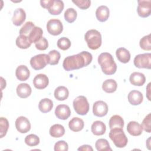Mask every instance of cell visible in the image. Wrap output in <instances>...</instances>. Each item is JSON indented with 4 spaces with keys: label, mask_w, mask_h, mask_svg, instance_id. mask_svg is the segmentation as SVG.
<instances>
[{
    "label": "cell",
    "mask_w": 151,
    "mask_h": 151,
    "mask_svg": "<svg viewBox=\"0 0 151 151\" xmlns=\"http://www.w3.org/2000/svg\"><path fill=\"white\" fill-rule=\"evenodd\" d=\"M93 59L91 54L88 51H83L81 52L68 56L63 61V66L66 71L78 70L89 65Z\"/></svg>",
    "instance_id": "1"
},
{
    "label": "cell",
    "mask_w": 151,
    "mask_h": 151,
    "mask_svg": "<svg viewBox=\"0 0 151 151\" xmlns=\"http://www.w3.org/2000/svg\"><path fill=\"white\" fill-rule=\"evenodd\" d=\"M98 63L101 70L106 75L114 74L117 70V65L111 54L109 52H102L98 57Z\"/></svg>",
    "instance_id": "2"
},
{
    "label": "cell",
    "mask_w": 151,
    "mask_h": 151,
    "mask_svg": "<svg viewBox=\"0 0 151 151\" xmlns=\"http://www.w3.org/2000/svg\"><path fill=\"white\" fill-rule=\"evenodd\" d=\"M84 39L89 48L93 50L99 48L101 45V35L96 29H90L86 32Z\"/></svg>",
    "instance_id": "3"
},
{
    "label": "cell",
    "mask_w": 151,
    "mask_h": 151,
    "mask_svg": "<svg viewBox=\"0 0 151 151\" xmlns=\"http://www.w3.org/2000/svg\"><path fill=\"white\" fill-rule=\"evenodd\" d=\"M110 139L113 142L117 147L122 148L125 147L128 142L127 137L124 133L123 129L113 128L110 129L109 134Z\"/></svg>",
    "instance_id": "4"
},
{
    "label": "cell",
    "mask_w": 151,
    "mask_h": 151,
    "mask_svg": "<svg viewBox=\"0 0 151 151\" xmlns=\"http://www.w3.org/2000/svg\"><path fill=\"white\" fill-rule=\"evenodd\" d=\"M73 107L76 112L81 116L87 114L89 111L90 106L87 98L84 96L77 97L73 103Z\"/></svg>",
    "instance_id": "5"
},
{
    "label": "cell",
    "mask_w": 151,
    "mask_h": 151,
    "mask_svg": "<svg viewBox=\"0 0 151 151\" xmlns=\"http://www.w3.org/2000/svg\"><path fill=\"white\" fill-rule=\"evenodd\" d=\"M50 63V58L47 54H40L32 57L30 60L31 67L35 70L44 68Z\"/></svg>",
    "instance_id": "6"
},
{
    "label": "cell",
    "mask_w": 151,
    "mask_h": 151,
    "mask_svg": "<svg viewBox=\"0 0 151 151\" xmlns=\"http://www.w3.org/2000/svg\"><path fill=\"white\" fill-rule=\"evenodd\" d=\"M134 65L139 68H151V54H140L134 58Z\"/></svg>",
    "instance_id": "7"
},
{
    "label": "cell",
    "mask_w": 151,
    "mask_h": 151,
    "mask_svg": "<svg viewBox=\"0 0 151 151\" xmlns=\"http://www.w3.org/2000/svg\"><path fill=\"white\" fill-rule=\"evenodd\" d=\"M47 29L48 33L52 35H58L63 30V25L61 21L58 19H51L47 24Z\"/></svg>",
    "instance_id": "8"
},
{
    "label": "cell",
    "mask_w": 151,
    "mask_h": 151,
    "mask_svg": "<svg viewBox=\"0 0 151 151\" xmlns=\"http://www.w3.org/2000/svg\"><path fill=\"white\" fill-rule=\"evenodd\" d=\"M137 12L139 17L146 18L150 16L151 12V1L150 0H139Z\"/></svg>",
    "instance_id": "9"
},
{
    "label": "cell",
    "mask_w": 151,
    "mask_h": 151,
    "mask_svg": "<svg viewBox=\"0 0 151 151\" xmlns=\"http://www.w3.org/2000/svg\"><path fill=\"white\" fill-rule=\"evenodd\" d=\"M17 130L21 133H26L31 129V123L29 120L24 116H19L15 120Z\"/></svg>",
    "instance_id": "10"
},
{
    "label": "cell",
    "mask_w": 151,
    "mask_h": 151,
    "mask_svg": "<svg viewBox=\"0 0 151 151\" xmlns=\"http://www.w3.org/2000/svg\"><path fill=\"white\" fill-rule=\"evenodd\" d=\"M108 106L103 101L99 100L96 101L93 106V113L94 116L99 117H103L107 114Z\"/></svg>",
    "instance_id": "11"
},
{
    "label": "cell",
    "mask_w": 151,
    "mask_h": 151,
    "mask_svg": "<svg viewBox=\"0 0 151 151\" xmlns=\"http://www.w3.org/2000/svg\"><path fill=\"white\" fill-rule=\"evenodd\" d=\"M55 116L61 120H67L71 115V110L66 104H59L55 109Z\"/></svg>",
    "instance_id": "12"
},
{
    "label": "cell",
    "mask_w": 151,
    "mask_h": 151,
    "mask_svg": "<svg viewBox=\"0 0 151 151\" xmlns=\"http://www.w3.org/2000/svg\"><path fill=\"white\" fill-rule=\"evenodd\" d=\"M49 83L48 77L44 74H37L33 79V85L37 89H44Z\"/></svg>",
    "instance_id": "13"
},
{
    "label": "cell",
    "mask_w": 151,
    "mask_h": 151,
    "mask_svg": "<svg viewBox=\"0 0 151 151\" xmlns=\"http://www.w3.org/2000/svg\"><path fill=\"white\" fill-rule=\"evenodd\" d=\"M64 7V2L60 0H52L47 8L48 12L53 15H59L61 13Z\"/></svg>",
    "instance_id": "14"
},
{
    "label": "cell",
    "mask_w": 151,
    "mask_h": 151,
    "mask_svg": "<svg viewBox=\"0 0 151 151\" xmlns=\"http://www.w3.org/2000/svg\"><path fill=\"white\" fill-rule=\"evenodd\" d=\"M26 13L25 11L22 8H18L14 11L12 21L15 26H20L24 23Z\"/></svg>",
    "instance_id": "15"
},
{
    "label": "cell",
    "mask_w": 151,
    "mask_h": 151,
    "mask_svg": "<svg viewBox=\"0 0 151 151\" xmlns=\"http://www.w3.org/2000/svg\"><path fill=\"white\" fill-rule=\"evenodd\" d=\"M127 99L129 102L132 105L136 106L142 103L143 100V96L140 91L134 90L129 92Z\"/></svg>",
    "instance_id": "16"
},
{
    "label": "cell",
    "mask_w": 151,
    "mask_h": 151,
    "mask_svg": "<svg viewBox=\"0 0 151 151\" xmlns=\"http://www.w3.org/2000/svg\"><path fill=\"white\" fill-rule=\"evenodd\" d=\"M129 81L133 86H142L146 81V77L142 73L133 72L130 76Z\"/></svg>",
    "instance_id": "17"
},
{
    "label": "cell",
    "mask_w": 151,
    "mask_h": 151,
    "mask_svg": "<svg viewBox=\"0 0 151 151\" xmlns=\"http://www.w3.org/2000/svg\"><path fill=\"white\" fill-rule=\"evenodd\" d=\"M127 132L132 136H137L142 133L143 129L138 122L135 121H130L127 126Z\"/></svg>",
    "instance_id": "18"
},
{
    "label": "cell",
    "mask_w": 151,
    "mask_h": 151,
    "mask_svg": "<svg viewBox=\"0 0 151 151\" xmlns=\"http://www.w3.org/2000/svg\"><path fill=\"white\" fill-rule=\"evenodd\" d=\"M15 76L18 80L26 81L29 77L30 71L26 65H20L15 70Z\"/></svg>",
    "instance_id": "19"
},
{
    "label": "cell",
    "mask_w": 151,
    "mask_h": 151,
    "mask_svg": "<svg viewBox=\"0 0 151 151\" xmlns=\"http://www.w3.org/2000/svg\"><path fill=\"white\" fill-rule=\"evenodd\" d=\"M110 15L109 9L107 6L101 5L99 6L96 11V16L98 21L100 22L106 21Z\"/></svg>",
    "instance_id": "20"
},
{
    "label": "cell",
    "mask_w": 151,
    "mask_h": 151,
    "mask_svg": "<svg viewBox=\"0 0 151 151\" xmlns=\"http://www.w3.org/2000/svg\"><path fill=\"white\" fill-rule=\"evenodd\" d=\"M17 94L22 99H25L29 97L32 92L30 86L27 83H21L17 87Z\"/></svg>",
    "instance_id": "21"
},
{
    "label": "cell",
    "mask_w": 151,
    "mask_h": 151,
    "mask_svg": "<svg viewBox=\"0 0 151 151\" xmlns=\"http://www.w3.org/2000/svg\"><path fill=\"white\" fill-rule=\"evenodd\" d=\"M91 130L93 134L96 136H101L105 133L106 127L103 122L97 120L93 123L91 126Z\"/></svg>",
    "instance_id": "22"
},
{
    "label": "cell",
    "mask_w": 151,
    "mask_h": 151,
    "mask_svg": "<svg viewBox=\"0 0 151 151\" xmlns=\"http://www.w3.org/2000/svg\"><path fill=\"white\" fill-rule=\"evenodd\" d=\"M116 55L118 60L122 63H127L130 60V53L126 48L123 47L116 50Z\"/></svg>",
    "instance_id": "23"
},
{
    "label": "cell",
    "mask_w": 151,
    "mask_h": 151,
    "mask_svg": "<svg viewBox=\"0 0 151 151\" xmlns=\"http://www.w3.org/2000/svg\"><path fill=\"white\" fill-rule=\"evenodd\" d=\"M84 126V121L79 117H73L68 123L70 129L73 132H77L81 131Z\"/></svg>",
    "instance_id": "24"
},
{
    "label": "cell",
    "mask_w": 151,
    "mask_h": 151,
    "mask_svg": "<svg viewBox=\"0 0 151 151\" xmlns=\"http://www.w3.org/2000/svg\"><path fill=\"white\" fill-rule=\"evenodd\" d=\"M43 31L42 29L39 27L35 26L28 35V38L31 43L37 42L42 37Z\"/></svg>",
    "instance_id": "25"
},
{
    "label": "cell",
    "mask_w": 151,
    "mask_h": 151,
    "mask_svg": "<svg viewBox=\"0 0 151 151\" xmlns=\"http://www.w3.org/2000/svg\"><path fill=\"white\" fill-rule=\"evenodd\" d=\"M54 95L57 100L64 101L68 98L69 91L68 88L64 86H59L55 89Z\"/></svg>",
    "instance_id": "26"
},
{
    "label": "cell",
    "mask_w": 151,
    "mask_h": 151,
    "mask_svg": "<svg viewBox=\"0 0 151 151\" xmlns=\"http://www.w3.org/2000/svg\"><path fill=\"white\" fill-rule=\"evenodd\" d=\"M124 120L123 118L119 115H113L109 120V124L110 129L113 128H121L124 127Z\"/></svg>",
    "instance_id": "27"
},
{
    "label": "cell",
    "mask_w": 151,
    "mask_h": 151,
    "mask_svg": "<svg viewBox=\"0 0 151 151\" xmlns=\"http://www.w3.org/2000/svg\"><path fill=\"white\" fill-rule=\"evenodd\" d=\"M53 107V102L48 98H44L41 100L38 104L39 110L43 113H46L51 110Z\"/></svg>",
    "instance_id": "28"
},
{
    "label": "cell",
    "mask_w": 151,
    "mask_h": 151,
    "mask_svg": "<svg viewBox=\"0 0 151 151\" xmlns=\"http://www.w3.org/2000/svg\"><path fill=\"white\" fill-rule=\"evenodd\" d=\"M49 133L53 137H60L64 134L65 129L61 124H55L50 127Z\"/></svg>",
    "instance_id": "29"
},
{
    "label": "cell",
    "mask_w": 151,
    "mask_h": 151,
    "mask_svg": "<svg viewBox=\"0 0 151 151\" xmlns=\"http://www.w3.org/2000/svg\"><path fill=\"white\" fill-rule=\"evenodd\" d=\"M117 87L116 81L113 79H107L102 84V89L106 93H112L114 92Z\"/></svg>",
    "instance_id": "30"
},
{
    "label": "cell",
    "mask_w": 151,
    "mask_h": 151,
    "mask_svg": "<svg viewBox=\"0 0 151 151\" xmlns=\"http://www.w3.org/2000/svg\"><path fill=\"white\" fill-rule=\"evenodd\" d=\"M15 43L17 46L21 49H27L31 45L28 37L24 35H19L18 36L16 39Z\"/></svg>",
    "instance_id": "31"
},
{
    "label": "cell",
    "mask_w": 151,
    "mask_h": 151,
    "mask_svg": "<svg viewBox=\"0 0 151 151\" xmlns=\"http://www.w3.org/2000/svg\"><path fill=\"white\" fill-rule=\"evenodd\" d=\"M95 146L98 151H103V150H112L110 146L109 142L105 139H98L95 143Z\"/></svg>",
    "instance_id": "32"
},
{
    "label": "cell",
    "mask_w": 151,
    "mask_h": 151,
    "mask_svg": "<svg viewBox=\"0 0 151 151\" xmlns=\"http://www.w3.org/2000/svg\"><path fill=\"white\" fill-rule=\"evenodd\" d=\"M65 20L68 23H73L77 18V13L76 9L73 8H69L64 12Z\"/></svg>",
    "instance_id": "33"
},
{
    "label": "cell",
    "mask_w": 151,
    "mask_h": 151,
    "mask_svg": "<svg viewBox=\"0 0 151 151\" xmlns=\"http://www.w3.org/2000/svg\"><path fill=\"white\" fill-rule=\"evenodd\" d=\"M140 47L142 49L146 51H150L151 50L150 34L145 35L142 37L139 42Z\"/></svg>",
    "instance_id": "34"
},
{
    "label": "cell",
    "mask_w": 151,
    "mask_h": 151,
    "mask_svg": "<svg viewBox=\"0 0 151 151\" xmlns=\"http://www.w3.org/2000/svg\"><path fill=\"white\" fill-rule=\"evenodd\" d=\"M49 58H50V63L49 64L51 65H56L58 63L59 60L60 59V53L55 50H51L49 52L48 54Z\"/></svg>",
    "instance_id": "35"
},
{
    "label": "cell",
    "mask_w": 151,
    "mask_h": 151,
    "mask_svg": "<svg viewBox=\"0 0 151 151\" xmlns=\"http://www.w3.org/2000/svg\"><path fill=\"white\" fill-rule=\"evenodd\" d=\"M25 143L29 146H35L40 143V138L34 134H30L25 138Z\"/></svg>",
    "instance_id": "36"
},
{
    "label": "cell",
    "mask_w": 151,
    "mask_h": 151,
    "mask_svg": "<svg viewBox=\"0 0 151 151\" xmlns=\"http://www.w3.org/2000/svg\"><path fill=\"white\" fill-rule=\"evenodd\" d=\"M71 41L67 37H61L57 41V47L62 50H67L71 47Z\"/></svg>",
    "instance_id": "37"
},
{
    "label": "cell",
    "mask_w": 151,
    "mask_h": 151,
    "mask_svg": "<svg viewBox=\"0 0 151 151\" xmlns=\"http://www.w3.org/2000/svg\"><path fill=\"white\" fill-rule=\"evenodd\" d=\"M0 137L2 138L6 135L9 128V122L6 118L2 117L0 118Z\"/></svg>",
    "instance_id": "38"
},
{
    "label": "cell",
    "mask_w": 151,
    "mask_h": 151,
    "mask_svg": "<svg viewBox=\"0 0 151 151\" xmlns=\"http://www.w3.org/2000/svg\"><path fill=\"white\" fill-rule=\"evenodd\" d=\"M35 27L34 23L31 21H28L25 23V24L21 27V28L19 30V34L20 35H29L31 30L33 29V28Z\"/></svg>",
    "instance_id": "39"
},
{
    "label": "cell",
    "mask_w": 151,
    "mask_h": 151,
    "mask_svg": "<svg viewBox=\"0 0 151 151\" xmlns=\"http://www.w3.org/2000/svg\"><path fill=\"white\" fill-rule=\"evenodd\" d=\"M151 114L149 113L143 120L142 123V129L147 133L151 132Z\"/></svg>",
    "instance_id": "40"
},
{
    "label": "cell",
    "mask_w": 151,
    "mask_h": 151,
    "mask_svg": "<svg viewBox=\"0 0 151 151\" xmlns=\"http://www.w3.org/2000/svg\"><path fill=\"white\" fill-rule=\"evenodd\" d=\"M54 150L55 151H67L68 150V145L66 142L59 140L55 143Z\"/></svg>",
    "instance_id": "41"
},
{
    "label": "cell",
    "mask_w": 151,
    "mask_h": 151,
    "mask_svg": "<svg viewBox=\"0 0 151 151\" xmlns=\"http://www.w3.org/2000/svg\"><path fill=\"white\" fill-rule=\"evenodd\" d=\"M72 2L81 9H88L91 4V1L89 0H76Z\"/></svg>",
    "instance_id": "42"
},
{
    "label": "cell",
    "mask_w": 151,
    "mask_h": 151,
    "mask_svg": "<svg viewBox=\"0 0 151 151\" xmlns=\"http://www.w3.org/2000/svg\"><path fill=\"white\" fill-rule=\"evenodd\" d=\"M48 47V42L47 40L42 37L37 42L35 43V47L38 50H45Z\"/></svg>",
    "instance_id": "43"
},
{
    "label": "cell",
    "mask_w": 151,
    "mask_h": 151,
    "mask_svg": "<svg viewBox=\"0 0 151 151\" xmlns=\"http://www.w3.org/2000/svg\"><path fill=\"white\" fill-rule=\"evenodd\" d=\"M51 1L52 0H41L40 1V4H41V6L42 7H43L44 8H45V9H47L48 8V6H50L51 2Z\"/></svg>",
    "instance_id": "44"
},
{
    "label": "cell",
    "mask_w": 151,
    "mask_h": 151,
    "mask_svg": "<svg viewBox=\"0 0 151 151\" xmlns=\"http://www.w3.org/2000/svg\"><path fill=\"white\" fill-rule=\"evenodd\" d=\"M78 150H88V151H93V149L92 148V147L90 145H82L81 146H80V147L78 148L77 149Z\"/></svg>",
    "instance_id": "45"
},
{
    "label": "cell",
    "mask_w": 151,
    "mask_h": 151,
    "mask_svg": "<svg viewBox=\"0 0 151 151\" xmlns=\"http://www.w3.org/2000/svg\"><path fill=\"white\" fill-rule=\"evenodd\" d=\"M150 83H149L146 87V96H147V99L150 101Z\"/></svg>",
    "instance_id": "46"
}]
</instances>
